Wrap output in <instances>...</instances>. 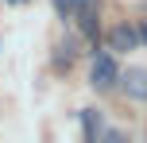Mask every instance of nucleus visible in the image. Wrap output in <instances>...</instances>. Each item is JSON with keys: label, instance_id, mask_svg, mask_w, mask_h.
I'll return each mask as SVG.
<instances>
[{"label": "nucleus", "instance_id": "1", "mask_svg": "<svg viewBox=\"0 0 147 143\" xmlns=\"http://www.w3.org/2000/svg\"><path fill=\"white\" fill-rule=\"evenodd\" d=\"M54 8H58V15H66L74 19L81 31H85L89 39L97 35V15H101V0H54Z\"/></svg>", "mask_w": 147, "mask_h": 143}, {"label": "nucleus", "instance_id": "5", "mask_svg": "<svg viewBox=\"0 0 147 143\" xmlns=\"http://www.w3.org/2000/svg\"><path fill=\"white\" fill-rule=\"evenodd\" d=\"M81 124H85V139L101 136V112H97V108H85V112H81Z\"/></svg>", "mask_w": 147, "mask_h": 143}, {"label": "nucleus", "instance_id": "6", "mask_svg": "<svg viewBox=\"0 0 147 143\" xmlns=\"http://www.w3.org/2000/svg\"><path fill=\"white\" fill-rule=\"evenodd\" d=\"M140 43H147V19L140 23Z\"/></svg>", "mask_w": 147, "mask_h": 143}, {"label": "nucleus", "instance_id": "2", "mask_svg": "<svg viewBox=\"0 0 147 143\" xmlns=\"http://www.w3.org/2000/svg\"><path fill=\"white\" fill-rule=\"evenodd\" d=\"M89 85L93 89H112V85H120V66H116V58L112 54H97L93 58V66H89Z\"/></svg>", "mask_w": 147, "mask_h": 143}, {"label": "nucleus", "instance_id": "3", "mask_svg": "<svg viewBox=\"0 0 147 143\" xmlns=\"http://www.w3.org/2000/svg\"><path fill=\"white\" fill-rule=\"evenodd\" d=\"M120 89L128 101H147V70L143 66H128L120 74Z\"/></svg>", "mask_w": 147, "mask_h": 143}, {"label": "nucleus", "instance_id": "4", "mask_svg": "<svg viewBox=\"0 0 147 143\" xmlns=\"http://www.w3.org/2000/svg\"><path fill=\"white\" fill-rule=\"evenodd\" d=\"M109 46L112 50H136V46H140V31L128 27V23H120V27L109 31Z\"/></svg>", "mask_w": 147, "mask_h": 143}]
</instances>
